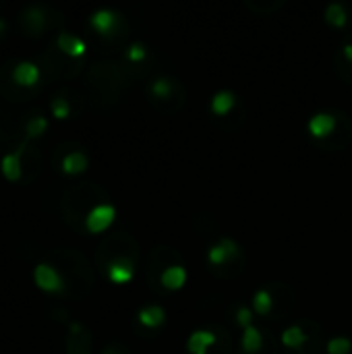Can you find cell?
Returning <instances> with one entry per match:
<instances>
[{"label": "cell", "mask_w": 352, "mask_h": 354, "mask_svg": "<svg viewBox=\"0 0 352 354\" xmlns=\"http://www.w3.org/2000/svg\"><path fill=\"white\" fill-rule=\"evenodd\" d=\"M129 77L127 66L118 62H95L87 73V89L91 100L102 108L116 104L129 83Z\"/></svg>", "instance_id": "cell-1"}, {"label": "cell", "mask_w": 352, "mask_h": 354, "mask_svg": "<svg viewBox=\"0 0 352 354\" xmlns=\"http://www.w3.org/2000/svg\"><path fill=\"white\" fill-rule=\"evenodd\" d=\"M108 203V195L95 183H79L64 191L62 197V214L68 226L77 232L85 230V220L93 207Z\"/></svg>", "instance_id": "cell-2"}, {"label": "cell", "mask_w": 352, "mask_h": 354, "mask_svg": "<svg viewBox=\"0 0 352 354\" xmlns=\"http://www.w3.org/2000/svg\"><path fill=\"white\" fill-rule=\"evenodd\" d=\"M52 255L58 257L60 263H62V266H54V268L64 278L66 295L77 299V301L83 299L93 286V274H91L89 261L77 251H56Z\"/></svg>", "instance_id": "cell-3"}, {"label": "cell", "mask_w": 352, "mask_h": 354, "mask_svg": "<svg viewBox=\"0 0 352 354\" xmlns=\"http://www.w3.org/2000/svg\"><path fill=\"white\" fill-rule=\"evenodd\" d=\"M207 261L212 272L222 280H232L243 274L245 270V253L241 245L228 236L220 239L207 251Z\"/></svg>", "instance_id": "cell-4"}, {"label": "cell", "mask_w": 352, "mask_h": 354, "mask_svg": "<svg viewBox=\"0 0 352 354\" xmlns=\"http://www.w3.org/2000/svg\"><path fill=\"white\" fill-rule=\"evenodd\" d=\"M147 97H149V104L158 112L176 114L187 102V89L178 79L162 75V77H156L147 85Z\"/></svg>", "instance_id": "cell-5"}, {"label": "cell", "mask_w": 352, "mask_h": 354, "mask_svg": "<svg viewBox=\"0 0 352 354\" xmlns=\"http://www.w3.org/2000/svg\"><path fill=\"white\" fill-rule=\"evenodd\" d=\"M118 257H131V259L139 261V247H137L135 239L129 232H122V230L112 232L110 236H106L100 243L98 253H95V261H98L100 270L104 272V268L110 261L118 259Z\"/></svg>", "instance_id": "cell-6"}, {"label": "cell", "mask_w": 352, "mask_h": 354, "mask_svg": "<svg viewBox=\"0 0 352 354\" xmlns=\"http://www.w3.org/2000/svg\"><path fill=\"white\" fill-rule=\"evenodd\" d=\"M81 66H83L81 60H75V58L64 56L56 48V44L50 46L46 50V54L41 56V68H44V73L50 79H73L75 75H79Z\"/></svg>", "instance_id": "cell-7"}, {"label": "cell", "mask_w": 352, "mask_h": 354, "mask_svg": "<svg viewBox=\"0 0 352 354\" xmlns=\"http://www.w3.org/2000/svg\"><path fill=\"white\" fill-rule=\"evenodd\" d=\"M89 25L104 39H116V37L127 35V31H129L127 19L120 12L112 10V8H100V10H95L89 17Z\"/></svg>", "instance_id": "cell-8"}, {"label": "cell", "mask_w": 352, "mask_h": 354, "mask_svg": "<svg viewBox=\"0 0 352 354\" xmlns=\"http://www.w3.org/2000/svg\"><path fill=\"white\" fill-rule=\"evenodd\" d=\"M180 263V255L170 249V247H156L149 255V261H147V282L149 286L158 288L160 290V278L164 274V270H168L170 266H176Z\"/></svg>", "instance_id": "cell-9"}, {"label": "cell", "mask_w": 352, "mask_h": 354, "mask_svg": "<svg viewBox=\"0 0 352 354\" xmlns=\"http://www.w3.org/2000/svg\"><path fill=\"white\" fill-rule=\"evenodd\" d=\"M19 23H21V29L29 37H39L46 31V27L50 25V10L46 6H39V4L23 8L21 17H19Z\"/></svg>", "instance_id": "cell-10"}, {"label": "cell", "mask_w": 352, "mask_h": 354, "mask_svg": "<svg viewBox=\"0 0 352 354\" xmlns=\"http://www.w3.org/2000/svg\"><path fill=\"white\" fill-rule=\"evenodd\" d=\"M33 280L35 286L44 292H54V295H66V284L60 272L52 263H39L33 270Z\"/></svg>", "instance_id": "cell-11"}, {"label": "cell", "mask_w": 352, "mask_h": 354, "mask_svg": "<svg viewBox=\"0 0 352 354\" xmlns=\"http://www.w3.org/2000/svg\"><path fill=\"white\" fill-rule=\"evenodd\" d=\"M270 292L274 297V311H272V319H286L290 317V311L295 307V290L288 284H280V282H272Z\"/></svg>", "instance_id": "cell-12"}, {"label": "cell", "mask_w": 352, "mask_h": 354, "mask_svg": "<svg viewBox=\"0 0 352 354\" xmlns=\"http://www.w3.org/2000/svg\"><path fill=\"white\" fill-rule=\"evenodd\" d=\"M91 346H93L91 332L83 324L71 322L66 334V354H91Z\"/></svg>", "instance_id": "cell-13"}, {"label": "cell", "mask_w": 352, "mask_h": 354, "mask_svg": "<svg viewBox=\"0 0 352 354\" xmlns=\"http://www.w3.org/2000/svg\"><path fill=\"white\" fill-rule=\"evenodd\" d=\"M336 116H338V127H336V131H334V135H332L330 139H326V141H322V143H319V147H322V149L340 151V149H344V147L351 143V139H352L351 116H349V114H344V112H340V110H336Z\"/></svg>", "instance_id": "cell-14"}, {"label": "cell", "mask_w": 352, "mask_h": 354, "mask_svg": "<svg viewBox=\"0 0 352 354\" xmlns=\"http://www.w3.org/2000/svg\"><path fill=\"white\" fill-rule=\"evenodd\" d=\"M336 127H338L336 110H332V112H317V114L311 116V120H309V124H307L311 137L317 139V143L330 139V137L334 135Z\"/></svg>", "instance_id": "cell-15"}, {"label": "cell", "mask_w": 352, "mask_h": 354, "mask_svg": "<svg viewBox=\"0 0 352 354\" xmlns=\"http://www.w3.org/2000/svg\"><path fill=\"white\" fill-rule=\"evenodd\" d=\"M116 218V207L112 203H102L98 207L91 209V214L87 216L85 220V230L91 232V234H100L104 230H108L112 226Z\"/></svg>", "instance_id": "cell-16"}, {"label": "cell", "mask_w": 352, "mask_h": 354, "mask_svg": "<svg viewBox=\"0 0 352 354\" xmlns=\"http://www.w3.org/2000/svg\"><path fill=\"white\" fill-rule=\"evenodd\" d=\"M135 272H137V261L131 257H118L104 268V276L114 284L131 282L135 278Z\"/></svg>", "instance_id": "cell-17"}, {"label": "cell", "mask_w": 352, "mask_h": 354, "mask_svg": "<svg viewBox=\"0 0 352 354\" xmlns=\"http://www.w3.org/2000/svg\"><path fill=\"white\" fill-rule=\"evenodd\" d=\"M41 77V68L33 62H27V60H21L17 62L12 68H10V79L12 83L19 87V89H31L37 85Z\"/></svg>", "instance_id": "cell-18"}, {"label": "cell", "mask_w": 352, "mask_h": 354, "mask_svg": "<svg viewBox=\"0 0 352 354\" xmlns=\"http://www.w3.org/2000/svg\"><path fill=\"white\" fill-rule=\"evenodd\" d=\"M218 334L212 330H195L187 340V353L189 354H210L216 346Z\"/></svg>", "instance_id": "cell-19"}, {"label": "cell", "mask_w": 352, "mask_h": 354, "mask_svg": "<svg viewBox=\"0 0 352 354\" xmlns=\"http://www.w3.org/2000/svg\"><path fill=\"white\" fill-rule=\"evenodd\" d=\"M54 44H56V48H58L64 56L75 58V60H81V58L85 56V50H87L85 41L79 39L77 35L68 33V31H60Z\"/></svg>", "instance_id": "cell-20"}, {"label": "cell", "mask_w": 352, "mask_h": 354, "mask_svg": "<svg viewBox=\"0 0 352 354\" xmlns=\"http://www.w3.org/2000/svg\"><path fill=\"white\" fill-rule=\"evenodd\" d=\"M23 149H25V141L19 143V147L12 153H6L2 158V174L8 183H19L23 178V166H21V158H23Z\"/></svg>", "instance_id": "cell-21"}, {"label": "cell", "mask_w": 352, "mask_h": 354, "mask_svg": "<svg viewBox=\"0 0 352 354\" xmlns=\"http://www.w3.org/2000/svg\"><path fill=\"white\" fill-rule=\"evenodd\" d=\"M280 340H282V344H284L288 351H293V353H301V351L307 346V342H309V332H307V328L299 322L297 326L286 328V330L282 332Z\"/></svg>", "instance_id": "cell-22"}, {"label": "cell", "mask_w": 352, "mask_h": 354, "mask_svg": "<svg viewBox=\"0 0 352 354\" xmlns=\"http://www.w3.org/2000/svg\"><path fill=\"white\" fill-rule=\"evenodd\" d=\"M266 342H268V336L257 328V326H251L243 332V338H241V353L245 354H259L266 348Z\"/></svg>", "instance_id": "cell-23"}, {"label": "cell", "mask_w": 352, "mask_h": 354, "mask_svg": "<svg viewBox=\"0 0 352 354\" xmlns=\"http://www.w3.org/2000/svg\"><path fill=\"white\" fill-rule=\"evenodd\" d=\"M187 282V270L183 263H176V266H170L168 270H164L162 278H160V288L166 290V292H172V290H180Z\"/></svg>", "instance_id": "cell-24"}, {"label": "cell", "mask_w": 352, "mask_h": 354, "mask_svg": "<svg viewBox=\"0 0 352 354\" xmlns=\"http://www.w3.org/2000/svg\"><path fill=\"white\" fill-rule=\"evenodd\" d=\"M87 166H89V158H87L85 151H81V149H73V151L64 153L62 160H60V170H62L64 174H71V176L85 172Z\"/></svg>", "instance_id": "cell-25"}, {"label": "cell", "mask_w": 352, "mask_h": 354, "mask_svg": "<svg viewBox=\"0 0 352 354\" xmlns=\"http://www.w3.org/2000/svg\"><path fill=\"white\" fill-rule=\"evenodd\" d=\"M237 104H239L237 102V95L232 91H228V89H222V91H218L212 97V112L218 118H226V116H230L234 112Z\"/></svg>", "instance_id": "cell-26"}, {"label": "cell", "mask_w": 352, "mask_h": 354, "mask_svg": "<svg viewBox=\"0 0 352 354\" xmlns=\"http://www.w3.org/2000/svg\"><path fill=\"white\" fill-rule=\"evenodd\" d=\"M137 322L147 330H158L166 322V311L160 305H147L137 313Z\"/></svg>", "instance_id": "cell-27"}, {"label": "cell", "mask_w": 352, "mask_h": 354, "mask_svg": "<svg viewBox=\"0 0 352 354\" xmlns=\"http://www.w3.org/2000/svg\"><path fill=\"white\" fill-rule=\"evenodd\" d=\"M253 313H257V315H261V317H270L272 315V311H274V297H272V292H270V288L266 286V288H259L255 295H253Z\"/></svg>", "instance_id": "cell-28"}, {"label": "cell", "mask_w": 352, "mask_h": 354, "mask_svg": "<svg viewBox=\"0 0 352 354\" xmlns=\"http://www.w3.org/2000/svg\"><path fill=\"white\" fill-rule=\"evenodd\" d=\"M50 110H52V116L58 120H64L73 114V104H71L66 91H60L50 100Z\"/></svg>", "instance_id": "cell-29"}, {"label": "cell", "mask_w": 352, "mask_h": 354, "mask_svg": "<svg viewBox=\"0 0 352 354\" xmlns=\"http://www.w3.org/2000/svg\"><path fill=\"white\" fill-rule=\"evenodd\" d=\"M326 21L330 23V25H334V27H344L346 25V21H349V15H346V8H344V4H340V2H332V4H328L326 6Z\"/></svg>", "instance_id": "cell-30"}, {"label": "cell", "mask_w": 352, "mask_h": 354, "mask_svg": "<svg viewBox=\"0 0 352 354\" xmlns=\"http://www.w3.org/2000/svg\"><path fill=\"white\" fill-rule=\"evenodd\" d=\"M46 129H48V120H46V116H31L29 120H27V124H25V139L27 141H33V139H37V137H41L44 133H46Z\"/></svg>", "instance_id": "cell-31"}, {"label": "cell", "mask_w": 352, "mask_h": 354, "mask_svg": "<svg viewBox=\"0 0 352 354\" xmlns=\"http://www.w3.org/2000/svg\"><path fill=\"white\" fill-rule=\"evenodd\" d=\"M124 58L129 60V64L139 66V64H143V62H145V58H147V48H145L141 41H135V44H131V46L127 48Z\"/></svg>", "instance_id": "cell-32"}, {"label": "cell", "mask_w": 352, "mask_h": 354, "mask_svg": "<svg viewBox=\"0 0 352 354\" xmlns=\"http://www.w3.org/2000/svg\"><path fill=\"white\" fill-rule=\"evenodd\" d=\"M245 6L249 10L257 12V15H266V12H274L280 6H284V0H274V2H268V4H266V0H247Z\"/></svg>", "instance_id": "cell-33"}, {"label": "cell", "mask_w": 352, "mask_h": 354, "mask_svg": "<svg viewBox=\"0 0 352 354\" xmlns=\"http://www.w3.org/2000/svg\"><path fill=\"white\" fill-rule=\"evenodd\" d=\"M326 353L328 354H351L352 353V340L351 338H344V336L332 338V340L326 344Z\"/></svg>", "instance_id": "cell-34"}, {"label": "cell", "mask_w": 352, "mask_h": 354, "mask_svg": "<svg viewBox=\"0 0 352 354\" xmlns=\"http://www.w3.org/2000/svg\"><path fill=\"white\" fill-rule=\"evenodd\" d=\"M234 319H237V324H239L241 328H245V330L251 328V326H253V309H251V307H245V305L239 307Z\"/></svg>", "instance_id": "cell-35"}, {"label": "cell", "mask_w": 352, "mask_h": 354, "mask_svg": "<svg viewBox=\"0 0 352 354\" xmlns=\"http://www.w3.org/2000/svg\"><path fill=\"white\" fill-rule=\"evenodd\" d=\"M239 354H245V353H241V351H239ZM259 354H278V344H276V340H274V336H272V334H268L266 348H263Z\"/></svg>", "instance_id": "cell-36"}, {"label": "cell", "mask_w": 352, "mask_h": 354, "mask_svg": "<svg viewBox=\"0 0 352 354\" xmlns=\"http://www.w3.org/2000/svg\"><path fill=\"white\" fill-rule=\"evenodd\" d=\"M102 354H127V351L122 348V346H118V344H110V346H106Z\"/></svg>", "instance_id": "cell-37"}, {"label": "cell", "mask_w": 352, "mask_h": 354, "mask_svg": "<svg viewBox=\"0 0 352 354\" xmlns=\"http://www.w3.org/2000/svg\"><path fill=\"white\" fill-rule=\"evenodd\" d=\"M340 54L344 56V60H346V62H349V64L352 66V41L351 44H344V46H342Z\"/></svg>", "instance_id": "cell-38"}, {"label": "cell", "mask_w": 352, "mask_h": 354, "mask_svg": "<svg viewBox=\"0 0 352 354\" xmlns=\"http://www.w3.org/2000/svg\"><path fill=\"white\" fill-rule=\"evenodd\" d=\"M4 33H6V21L0 17V37H4Z\"/></svg>", "instance_id": "cell-39"}]
</instances>
